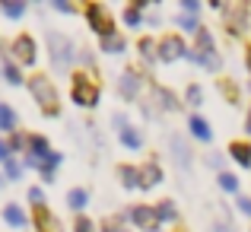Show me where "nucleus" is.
Masks as SVG:
<instances>
[{"label":"nucleus","mask_w":251,"mask_h":232,"mask_svg":"<svg viewBox=\"0 0 251 232\" xmlns=\"http://www.w3.org/2000/svg\"><path fill=\"white\" fill-rule=\"evenodd\" d=\"M29 89H32V96H35V102L42 105V111L48 118H54V115H61V102H57V89H54V83H51L45 74H35L29 79Z\"/></svg>","instance_id":"f257e3e1"},{"label":"nucleus","mask_w":251,"mask_h":232,"mask_svg":"<svg viewBox=\"0 0 251 232\" xmlns=\"http://www.w3.org/2000/svg\"><path fill=\"white\" fill-rule=\"evenodd\" d=\"M48 54H51V64L57 70H67L74 64V42L61 32H51L48 35Z\"/></svg>","instance_id":"f03ea898"},{"label":"nucleus","mask_w":251,"mask_h":232,"mask_svg":"<svg viewBox=\"0 0 251 232\" xmlns=\"http://www.w3.org/2000/svg\"><path fill=\"white\" fill-rule=\"evenodd\" d=\"M70 96H74L76 105H83V108H92V105L99 102V86L92 83L86 74H76V77H74V89H70Z\"/></svg>","instance_id":"7ed1b4c3"},{"label":"nucleus","mask_w":251,"mask_h":232,"mask_svg":"<svg viewBox=\"0 0 251 232\" xmlns=\"http://www.w3.org/2000/svg\"><path fill=\"white\" fill-rule=\"evenodd\" d=\"M86 19H89L92 32H96L99 38H105V35H115V29H111V16H108V10H105V6H99V3H89V6H86Z\"/></svg>","instance_id":"20e7f679"},{"label":"nucleus","mask_w":251,"mask_h":232,"mask_svg":"<svg viewBox=\"0 0 251 232\" xmlns=\"http://www.w3.org/2000/svg\"><path fill=\"white\" fill-rule=\"evenodd\" d=\"M184 54H188V48H184V42L178 35L159 38V61L162 64H172V61H178V57H184Z\"/></svg>","instance_id":"39448f33"},{"label":"nucleus","mask_w":251,"mask_h":232,"mask_svg":"<svg viewBox=\"0 0 251 232\" xmlns=\"http://www.w3.org/2000/svg\"><path fill=\"white\" fill-rule=\"evenodd\" d=\"M13 57H16V64H25V67L35 64V42H32V35L13 38Z\"/></svg>","instance_id":"423d86ee"},{"label":"nucleus","mask_w":251,"mask_h":232,"mask_svg":"<svg viewBox=\"0 0 251 232\" xmlns=\"http://www.w3.org/2000/svg\"><path fill=\"white\" fill-rule=\"evenodd\" d=\"M130 223L134 226H140V229H150V232H156V210L153 207H134L130 210Z\"/></svg>","instance_id":"0eeeda50"},{"label":"nucleus","mask_w":251,"mask_h":232,"mask_svg":"<svg viewBox=\"0 0 251 232\" xmlns=\"http://www.w3.org/2000/svg\"><path fill=\"white\" fill-rule=\"evenodd\" d=\"M159 181H162V169L156 162L140 165V191H150L153 184H159Z\"/></svg>","instance_id":"6e6552de"},{"label":"nucleus","mask_w":251,"mask_h":232,"mask_svg":"<svg viewBox=\"0 0 251 232\" xmlns=\"http://www.w3.org/2000/svg\"><path fill=\"white\" fill-rule=\"evenodd\" d=\"M121 96L124 99H137V96H140V77H137L134 70L121 74Z\"/></svg>","instance_id":"1a4fd4ad"},{"label":"nucleus","mask_w":251,"mask_h":232,"mask_svg":"<svg viewBox=\"0 0 251 232\" xmlns=\"http://www.w3.org/2000/svg\"><path fill=\"white\" fill-rule=\"evenodd\" d=\"M191 61H194L197 67L220 70V54H216V51H191Z\"/></svg>","instance_id":"9d476101"},{"label":"nucleus","mask_w":251,"mask_h":232,"mask_svg":"<svg viewBox=\"0 0 251 232\" xmlns=\"http://www.w3.org/2000/svg\"><path fill=\"white\" fill-rule=\"evenodd\" d=\"M35 223H38V229H42V232H61V223H57L45 207L35 210Z\"/></svg>","instance_id":"9b49d317"},{"label":"nucleus","mask_w":251,"mask_h":232,"mask_svg":"<svg viewBox=\"0 0 251 232\" xmlns=\"http://www.w3.org/2000/svg\"><path fill=\"white\" fill-rule=\"evenodd\" d=\"M191 134H194L197 140H203V143H210V140H213V134H210V124L203 121L201 115H191Z\"/></svg>","instance_id":"f8f14e48"},{"label":"nucleus","mask_w":251,"mask_h":232,"mask_svg":"<svg viewBox=\"0 0 251 232\" xmlns=\"http://www.w3.org/2000/svg\"><path fill=\"white\" fill-rule=\"evenodd\" d=\"M99 45H102L105 54H121V51L127 48V42H124L121 35H105V38H99Z\"/></svg>","instance_id":"ddd939ff"},{"label":"nucleus","mask_w":251,"mask_h":232,"mask_svg":"<svg viewBox=\"0 0 251 232\" xmlns=\"http://www.w3.org/2000/svg\"><path fill=\"white\" fill-rule=\"evenodd\" d=\"M118 178L124 181V188H140V169L137 165H121Z\"/></svg>","instance_id":"4468645a"},{"label":"nucleus","mask_w":251,"mask_h":232,"mask_svg":"<svg viewBox=\"0 0 251 232\" xmlns=\"http://www.w3.org/2000/svg\"><path fill=\"white\" fill-rule=\"evenodd\" d=\"M3 220L10 223V226H25V213H23V207L19 204H6V210H3Z\"/></svg>","instance_id":"2eb2a0df"},{"label":"nucleus","mask_w":251,"mask_h":232,"mask_svg":"<svg viewBox=\"0 0 251 232\" xmlns=\"http://www.w3.org/2000/svg\"><path fill=\"white\" fill-rule=\"evenodd\" d=\"M29 156H45V159H48L51 156V150H48V143H45V137L42 134H32L29 137Z\"/></svg>","instance_id":"dca6fc26"},{"label":"nucleus","mask_w":251,"mask_h":232,"mask_svg":"<svg viewBox=\"0 0 251 232\" xmlns=\"http://www.w3.org/2000/svg\"><path fill=\"white\" fill-rule=\"evenodd\" d=\"M229 153L235 156V162H239V165H248V169H251V147H248V143H232Z\"/></svg>","instance_id":"f3484780"},{"label":"nucleus","mask_w":251,"mask_h":232,"mask_svg":"<svg viewBox=\"0 0 251 232\" xmlns=\"http://www.w3.org/2000/svg\"><path fill=\"white\" fill-rule=\"evenodd\" d=\"M121 143H124L127 150H140V147H143L140 134H137L134 128H121Z\"/></svg>","instance_id":"a211bd4d"},{"label":"nucleus","mask_w":251,"mask_h":232,"mask_svg":"<svg viewBox=\"0 0 251 232\" xmlns=\"http://www.w3.org/2000/svg\"><path fill=\"white\" fill-rule=\"evenodd\" d=\"M16 128V111L10 105H0V130H13Z\"/></svg>","instance_id":"6ab92c4d"},{"label":"nucleus","mask_w":251,"mask_h":232,"mask_svg":"<svg viewBox=\"0 0 251 232\" xmlns=\"http://www.w3.org/2000/svg\"><path fill=\"white\" fill-rule=\"evenodd\" d=\"M175 204H172V201H162L159 204V207H156V220H159V223H172V220H175Z\"/></svg>","instance_id":"aec40b11"},{"label":"nucleus","mask_w":251,"mask_h":232,"mask_svg":"<svg viewBox=\"0 0 251 232\" xmlns=\"http://www.w3.org/2000/svg\"><path fill=\"white\" fill-rule=\"evenodd\" d=\"M140 54H143V61H147V64H153L156 57H159V48L153 45V38H140Z\"/></svg>","instance_id":"412c9836"},{"label":"nucleus","mask_w":251,"mask_h":232,"mask_svg":"<svg viewBox=\"0 0 251 232\" xmlns=\"http://www.w3.org/2000/svg\"><path fill=\"white\" fill-rule=\"evenodd\" d=\"M0 10H3L10 19H19L25 13V3H19V0H3V3H0Z\"/></svg>","instance_id":"4be33fe9"},{"label":"nucleus","mask_w":251,"mask_h":232,"mask_svg":"<svg viewBox=\"0 0 251 232\" xmlns=\"http://www.w3.org/2000/svg\"><path fill=\"white\" fill-rule=\"evenodd\" d=\"M86 201H89V197H86V191H83V188H74V191L67 194V204H70L74 210H83V207H86Z\"/></svg>","instance_id":"5701e85b"},{"label":"nucleus","mask_w":251,"mask_h":232,"mask_svg":"<svg viewBox=\"0 0 251 232\" xmlns=\"http://www.w3.org/2000/svg\"><path fill=\"white\" fill-rule=\"evenodd\" d=\"M153 96L156 99H159V105H162V108H175V99H172V92L169 89H162V86H153Z\"/></svg>","instance_id":"b1692460"},{"label":"nucleus","mask_w":251,"mask_h":232,"mask_svg":"<svg viewBox=\"0 0 251 232\" xmlns=\"http://www.w3.org/2000/svg\"><path fill=\"white\" fill-rule=\"evenodd\" d=\"M147 3H134V6H127V10H124V23L127 26H140V10Z\"/></svg>","instance_id":"393cba45"},{"label":"nucleus","mask_w":251,"mask_h":232,"mask_svg":"<svg viewBox=\"0 0 251 232\" xmlns=\"http://www.w3.org/2000/svg\"><path fill=\"white\" fill-rule=\"evenodd\" d=\"M232 19V32H239L242 26H245V6H232V13L226 16V23Z\"/></svg>","instance_id":"a878e982"},{"label":"nucleus","mask_w":251,"mask_h":232,"mask_svg":"<svg viewBox=\"0 0 251 232\" xmlns=\"http://www.w3.org/2000/svg\"><path fill=\"white\" fill-rule=\"evenodd\" d=\"M197 51H213V35H210V29H197Z\"/></svg>","instance_id":"bb28decb"},{"label":"nucleus","mask_w":251,"mask_h":232,"mask_svg":"<svg viewBox=\"0 0 251 232\" xmlns=\"http://www.w3.org/2000/svg\"><path fill=\"white\" fill-rule=\"evenodd\" d=\"M220 188L229 191V194H235V191H239V178L229 175V172H223V175H220Z\"/></svg>","instance_id":"cd10ccee"},{"label":"nucleus","mask_w":251,"mask_h":232,"mask_svg":"<svg viewBox=\"0 0 251 232\" xmlns=\"http://www.w3.org/2000/svg\"><path fill=\"white\" fill-rule=\"evenodd\" d=\"M3 77L10 79L13 86H19V83H23V74H19V67H16V64H6V67H3Z\"/></svg>","instance_id":"c85d7f7f"},{"label":"nucleus","mask_w":251,"mask_h":232,"mask_svg":"<svg viewBox=\"0 0 251 232\" xmlns=\"http://www.w3.org/2000/svg\"><path fill=\"white\" fill-rule=\"evenodd\" d=\"M184 99H188V105H194V108H197V105L203 102V92H201V86H188V96H184Z\"/></svg>","instance_id":"c756f323"},{"label":"nucleus","mask_w":251,"mask_h":232,"mask_svg":"<svg viewBox=\"0 0 251 232\" xmlns=\"http://www.w3.org/2000/svg\"><path fill=\"white\" fill-rule=\"evenodd\" d=\"M172 153H175V156H181V165H184V169H188L191 156H188V150H184L181 143H178V137H175V140H172Z\"/></svg>","instance_id":"7c9ffc66"},{"label":"nucleus","mask_w":251,"mask_h":232,"mask_svg":"<svg viewBox=\"0 0 251 232\" xmlns=\"http://www.w3.org/2000/svg\"><path fill=\"white\" fill-rule=\"evenodd\" d=\"M74 229H76V232H96V226H92V220H89V216H76Z\"/></svg>","instance_id":"2f4dec72"},{"label":"nucleus","mask_w":251,"mask_h":232,"mask_svg":"<svg viewBox=\"0 0 251 232\" xmlns=\"http://www.w3.org/2000/svg\"><path fill=\"white\" fill-rule=\"evenodd\" d=\"M3 165H6V178H13V181H16V178L23 175V169H19V162H13V159H6Z\"/></svg>","instance_id":"473e14b6"},{"label":"nucleus","mask_w":251,"mask_h":232,"mask_svg":"<svg viewBox=\"0 0 251 232\" xmlns=\"http://www.w3.org/2000/svg\"><path fill=\"white\" fill-rule=\"evenodd\" d=\"M51 6H54V10H61V13H67V16H70V13H76V6H74V3H67V0H54Z\"/></svg>","instance_id":"72a5a7b5"},{"label":"nucleus","mask_w":251,"mask_h":232,"mask_svg":"<svg viewBox=\"0 0 251 232\" xmlns=\"http://www.w3.org/2000/svg\"><path fill=\"white\" fill-rule=\"evenodd\" d=\"M178 26H181V29H197V16H181Z\"/></svg>","instance_id":"f704fd0d"},{"label":"nucleus","mask_w":251,"mask_h":232,"mask_svg":"<svg viewBox=\"0 0 251 232\" xmlns=\"http://www.w3.org/2000/svg\"><path fill=\"white\" fill-rule=\"evenodd\" d=\"M29 197H32V204H35V207H42V201H45L42 188H29Z\"/></svg>","instance_id":"c9c22d12"},{"label":"nucleus","mask_w":251,"mask_h":232,"mask_svg":"<svg viewBox=\"0 0 251 232\" xmlns=\"http://www.w3.org/2000/svg\"><path fill=\"white\" fill-rule=\"evenodd\" d=\"M25 147V137H13L10 140V150H23Z\"/></svg>","instance_id":"e433bc0d"},{"label":"nucleus","mask_w":251,"mask_h":232,"mask_svg":"<svg viewBox=\"0 0 251 232\" xmlns=\"http://www.w3.org/2000/svg\"><path fill=\"white\" fill-rule=\"evenodd\" d=\"M239 207H242V213H248V216H251V197H242Z\"/></svg>","instance_id":"4c0bfd02"},{"label":"nucleus","mask_w":251,"mask_h":232,"mask_svg":"<svg viewBox=\"0 0 251 232\" xmlns=\"http://www.w3.org/2000/svg\"><path fill=\"white\" fill-rule=\"evenodd\" d=\"M6 159H10V147L0 140V162H6Z\"/></svg>","instance_id":"58836bf2"},{"label":"nucleus","mask_w":251,"mask_h":232,"mask_svg":"<svg viewBox=\"0 0 251 232\" xmlns=\"http://www.w3.org/2000/svg\"><path fill=\"white\" fill-rule=\"evenodd\" d=\"M102 229H105V232H118V220H108V223H105Z\"/></svg>","instance_id":"ea45409f"},{"label":"nucleus","mask_w":251,"mask_h":232,"mask_svg":"<svg viewBox=\"0 0 251 232\" xmlns=\"http://www.w3.org/2000/svg\"><path fill=\"white\" fill-rule=\"evenodd\" d=\"M245 130H248V134H251V115H248V121H245Z\"/></svg>","instance_id":"a19ab883"},{"label":"nucleus","mask_w":251,"mask_h":232,"mask_svg":"<svg viewBox=\"0 0 251 232\" xmlns=\"http://www.w3.org/2000/svg\"><path fill=\"white\" fill-rule=\"evenodd\" d=\"M248 70H251V51H248Z\"/></svg>","instance_id":"79ce46f5"},{"label":"nucleus","mask_w":251,"mask_h":232,"mask_svg":"<svg viewBox=\"0 0 251 232\" xmlns=\"http://www.w3.org/2000/svg\"><path fill=\"white\" fill-rule=\"evenodd\" d=\"M0 188H3V178H0Z\"/></svg>","instance_id":"37998d69"},{"label":"nucleus","mask_w":251,"mask_h":232,"mask_svg":"<svg viewBox=\"0 0 251 232\" xmlns=\"http://www.w3.org/2000/svg\"><path fill=\"white\" fill-rule=\"evenodd\" d=\"M156 232H159V229H156Z\"/></svg>","instance_id":"c03bdc74"}]
</instances>
